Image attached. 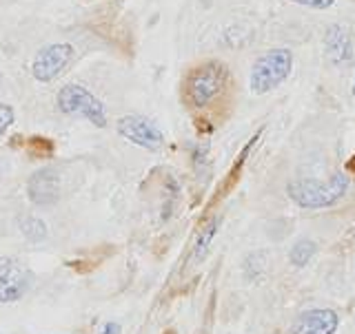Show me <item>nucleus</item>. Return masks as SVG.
Wrapping results in <instances>:
<instances>
[{
  "mask_svg": "<svg viewBox=\"0 0 355 334\" xmlns=\"http://www.w3.org/2000/svg\"><path fill=\"white\" fill-rule=\"evenodd\" d=\"M118 133L131 144L147 151H160L164 147V133L155 127V122L142 115H125L116 124Z\"/></svg>",
  "mask_w": 355,
  "mask_h": 334,
  "instance_id": "nucleus-6",
  "label": "nucleus"
},
{
  "mask_svg": "<svg viewBox=\"0 0 355 334\" xmlns=\"http://www.w3.org/2000/svg\"><path fill=\"white\" fill-rule=\"evenodd\" d=\"M218 226H220V219L218 217H211L207 224L200 228L198 237H196V243H193V252H191V261L193 263H200V261L207 257V252H209L211 243H214L216 232H218Z\"/></svg>",
  "mask_w": 355,
  "mask_h": 334,
  "instance_id": "nucleus-11",
  "label": "nucleus"
},
{
  "mask_svg": "<svg viewBox=\"0 0 355 334\" xmlns=\"http://www.w3.org/2000/svg\"><path fill=\"white\" fill-rule=\"evenodd\" d=\"M76 49L67 42H53L42 47L36 58L31 62V73L38 82H53L67 71V66L71 64Z\"/></svg>",
  "mask_w": 355,
  "mask_h": 334,
  "instance_id": "nucleus-5",
  "label": "nucleus"
},
{
  "mask_svg": "<svg viewBox=\"0 0 355 334\" xmlns=\"http://www.w3.org/2000/svg\"><path fill=\"white\" fill-rule=\"evenodd\" d=\"M288 3L300 5V7H306V9L324 11V9H331L333 5H336V0H288Z\"/></svg>",
  "mask_w": 355,
  "mask_h": 334,
  "instance_id": "nucleus-15",
  "label": "nucleus"
},
{
  "mask_svg": "<svg viewBox=\"0 0 355 334\" xmlns=\"http://www.w3.org/2000/svg\"><path fill=\"white\" fill-rule=\"evenodd\" d=\"M14 120H16L14 109H11L9 104H0V138H3L7 133V129L14 124Z\"/></svg>",
  "mask_w": 355,
  "mask_h": 334,
  "instance_id": "nucleus-14",
  "label": "nucleus"
},
{
  "mask_svg": "<svg viewBox=\"0 0 355 334\" xmlns=\"http://www.w3.org/2000/svg\"><path fill=\"white\" fill-rule=\"evenodd\" d=\"M293 71V53L286 47H275L264 51L253 62L249 73V89L253 95H266L282 86Z\"/></svg>",
  "mask_w": 355,
  "mask_h": 334,
  "instance_id": "nucleus-3",
  "label": "nucleus"
},
{
  "mask_svg": "<svg viewBox=\"0 0 355 334\" xmlns=\"http://www.w3.org/2000/svg\"><path fill=\"white\" fill-rule=\"evenodd\" d=\"M20 230H22V235H25L31 243H40V241L47 239V235H49L47 224H44L40 217H27L20 224Z\"/></svg>",
  "mask_w": 355,
  "mask_h": 334,
  "instance_id": "nucleus-13",
  "label": "nucleus"
},
{
  "mask_svg": "<svg viewBox=\"0 0 355 334\" xmlns=\"http://www.w3.org/2000/svg\"><path fill=\"white\" fill-rule=\"evenodd\" d=\"M351 177L349 173H333L327 182L322 180H293L286 184V195L300 208L320 210L338 204L349 193Z\"/></svg>",
  "mask_w": 355,
  "mask_h": 334,
  "instance_id": "nucleus-2",
  "label": "nucleus"
},
{
  "mask_svg": "<svg viewBox=\"0 0 355 334\" xmlns=\"http://www.w3.org/2000/svg\"><path fill=\"white\" fill-rule=\"evenodd\" d=\"M353 319H355V317H353Z\"/></svg>",
  "mask_w": 355,
  "mask_h": 334,
  "instance_id": "nucleus-18",
  "label": "nucleus"
},
{
  "mask_svg": "<svg viewBox=\"0 0 355 334\" xmlns=\"http://www.w3.org/2000/svg\"><path fill=\"white\" fill-rule=\"evenodd\" d=\"M55 104H58L60 113H64V115L85 118L98 129L107 127L105 104L83 84H76V82L64 84L58 91V95H55Z\"/></svg>",
  "mask_w": 355,
  "mask_h": 334,
  "instance_id": "nucleus-4",
  "label": "nucleus"
},
{
  "mask_svg": "<svg viewBox=\"0 0 355 334\" xmlns=\"http://www.w3.org/2000/svg\"><path fill=\"white\" fill-rule=\"evenodd\" d=\"M324 53L327 60L333 66H347L355 58V47H353V36L349 27L344 25H329L324 31Z\"/></svg>",
  "mask_w": 355,
  "mask_h": 334,
  "instance_id": "nucleus-8",
  "label": "nucleus"
},
{
  "mask_svg": "<svg viewBox=\"0 0 355 334\" xmlns=\"http://www.w3.org/2000/svg\"><path fill=\"white\" fill-rule=\"evenodd\" d=\"M340 326L338 313L329 308H313L300 315L288 334H336Z\"/></svg>",
  "mask_w": 355,
  "mask_h": 334,
  "instance_id": "nucleus-9",
  "label": "nucleus"
},
{
  "mask_svg": "<svg viewBox=\"0 0 355 334\" xmlns=\"http://www.w3.org/2000/svg\"><path fill=\"white\" fill-rule=\"evenodd\" d=\"M27 193L33 204L47 206L53 204L60 197V180L53 169H40L31 175L27 184Z\"/></svg>",
  "mask_w": 355,
  "mask_h": 334,
  "instance_id": "nucleus-10",
  "label": "nucleus"
},
{
  "mask_svg": "<svg viewBox=\"0 0 355 334\" xmlns=\"http://www.w3.org/2000/svg\"><path fill=\"white\" fill-rule=\"evenodd\" d=\"M98 334H120V326L118 324H107Z\"/></svg>",
  "mask_w": 355,
  "mask_h": 334,
  "instance_id": "nucleus-16",
  "label": "nucleus"
},
{
  "mask_svg": "<svg viewBox=\"0 0 355 334\" xmlns=\"http://www.w3.org/2000/svg\"><path fill=\"white\" fill-rule=\"evenodd\" d=\"M29 288V270L22 263L0 257V304H14Z\"/></svg>",
  "mask_w": 355,
  "mask_h": 334,
  "instance_id": "nucleus-7",
  "label": "nucleus"
},
{
  "mask_svg": "<svg viewBox=\"0 0 355 334\" xmlns=\"http://www.w3.org/2000/svg\"><path fill=\"white\" fill-rule=\"evenodd\" d=\"M318 252V246L315 241L311 239H300L293 243L291 252H288V261H291L295 268H302V266H306L311 259H313V254Z\"/></svg>",
  "mask_w": 355,
  "mask_h": 334,
  "instance_id": "nucleus-12",
  "label": "nucleus"
},
{
  "mask_svg": "<svg viewBox=\"0 0 355 334\" xmlns=\"http://www.w3.org/2000/svg\"><path fill=\"white\" fill-rule=\"evenodd\" d=\"M351 93L355 95V73H353V86H351Z\"/></svg>",
  "mask_w": 355,
  "mask_h": 334,
  "instance_id": "nucleus-17",
  "label": "nucleus"
},
{
  "mask_svg": "<svg viewBox=\"0 0 355 334\" xmlns=\"http://www.w3.org/2000/svg\"><path fill=\"white\" fill-rule=\"evenodd\" d=\"M229 80V71L225 62L220 60H205L196 64L191 71L184 75L182 82V100L189 109L202 111L211 106L225 91Z\"/></svg>",
  "mask_w": 355,
  "mask_h": 334,
  "instance_id": "nucleus-1",
  "label": "nucleus"
}]
</instances>
